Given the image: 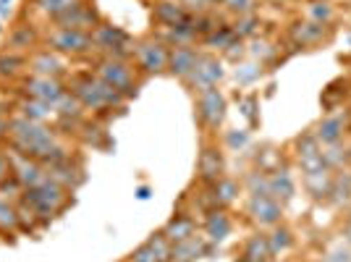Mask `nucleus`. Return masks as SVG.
<instances>
[{
    "label": "nucleus",
    "instance_id": "obj_50",
    "mask_svg": "<svg viewBox=\"0 0 351 262\" xmlns=\"http://www.w3.org/2000/svg\"><path fill=\"white\" fill-rule=\"evenodd\" d=\"M0 236H3V233H0Z\"/></svg>",
    "mask_w": 351,
    "mask_h": 262
},
{
    "label": "nucleus",
    "instance_id": "obj_13",
    "mask_svg": "<svg viewBox=\"0 0 351 262\" xmlns=\"http://www.w3.org/2000/svg\"><path fill=\"white\" fill-rule=\"evenodd\" d=\"M8 158H11V174L16 176V181L24 189H32V187L43 184L45 178H47V168H45L43 163L24 158V155H16V152H8Z\"/></svg>",
    "mask_w": 351,
    "mask_h": 262
},
{
    "label": "nucleus",
    "instance_id": "obj_9",
    "mask_svg": "<svg viewBox=\"0 0 351 262\" xmlns=\"http://www.w3.org/2000/svg\"><path fill=\"white\" fill-rule=\"evenodd\" d=\"M247 215L254 226H278L280 218H283V204L270 197V194H249V202H247Z\"/></svg>",
    "mask_w": 351,
    "mask_h": 262
},
{
    "label": "nucleus",
    "instance_id": "obj_29",
    "mask_svg": "<svg viewBox=\"0 0 351 262\" xmlns=\"http://www.w3.org/2000/svg\"><path fill=\"white\" fill-rule=\"evenodd\" d=\"M19 116L21 118H29V121H37V123H47V118L56 116V108L53 105H47V102H40V100H21L19 105Z\"/></svg>",
    "mask_w": 351,
    "mask_h": 262
},
{
    "label": "nucleus",
    "instance_id": "obj_43",
    "mask_svg": "<svg viewBox=\"0 0 351 262\" xmlns=\"http://www.w3.org/2000/svg\"><path fill=\"white\" fill-rule=\"evenodd\" d=\"M249 194H270L267 191V176L263 174L249 176Z\"/></svg>",
    "mask_w": 351,
    "mask_h": 262
},
{
    "label": "nucleus",
    "instance_id": "obj_49",
    "mask_svg": "<svg viewBox=\"0 0 351 262\" xmlns=\"http://www.w3.org/2000/svg\"><path fill=\"white\" fill-rule=\"evenodd\" d=\"M273 3H286V0H273Z\"/></svg>",
    "mask_w": 351,
    "mask_h": 262
},
{
    "label": "nucleus",
    "instance_id": "obj_18",
    "mask_svg": "<svg viewBox=\"0 0 351 262\" xmlns=\"http://www.w3.org/2000/svg\"><path fill=\"white\" fill-rule=\"evenodd\" d=\"M202 228H205V239L210 244H220V241H226V239L231 236L234 223H231V215H228L223 207H213V210L207 213Z\"/></svg>",
    "mask_w": 351,
    "mask_h": 262
},
{
    "label": "nucleus",
    "instance_id": "obj_35",
    "mask_svg": "<svg viewBox=\"0 0 351 262\" xmlns=\"http://www.w3.org/2000/svg\"><path fill=\"white\" fill-rule=\"evenodd\" d=\"M257 27H260V16L247 14V16H236L231 32H234L239 40H244V37H254V34H257Z\"/></svg>",
    "mask_w": 351,
    "mask_h": 262
},
{
    "label": "nucleus",
    "instance_id": "obj_3",
    "mask_svg": "<svg viewBox=\"0 0 351 262\" xmlns=\"http://www.w3.org/2000/svg\"><path fill=\"white\" fill-rule=\"evenodd\" d=\"M69 200H71L69 189L60 187L58 181H53L50 176L45 178L43 184H37L32 189H24V194H21V202L27 204L32 213L37 215V220H43V223H50L56 215H60L66 210Z\"/></svg>",
    "mask_w": 351,
    "mask_h": 262
},
{
    "label": "nucleus",
    "instance_id": "obj_25",
    "mask_svg": "<svg viewBox=\"0 0 351 262\" xmlns=\"http://www.w3.org/2000/svg\"><path fill=\"white\" fill-rule=\"evenodd\" d=\"M304 187L315 200H328L333 191V174L330 168H320L315 174H304Z\"/></svg>",
    "mask_w": 351,
    "mask_h": 262
},
{
    "label": "nucleus",
    "instance_id": "obj_37",
    "mask_svg": "<svg viewBox=\"0 0 351 262\" xmlns=\"http://www.w3.org/2000/svg\"><path fill=\"white\" fill-rule=\"evenodd\" d=\"M149 244H152V249L158 252V257H160V262H171V249H173V244L162 236V231H158V233H152L149 239H147Z\"/></svg>",
    "mask_w": 351,
    "mask_h": 262
},
{
    "label": "nucleus",
    "instance_id": "obj_26",
    "mask_svg": "<svg viewBox=\"0 0 351 262\" xmlns=\"http://www.w3.org/2000/svg\"><path fill=\"white\" fill-rule=\"evenodd\" d=\"M276 257L273 254V249H270V241H267V236L265 233H254L252 239H249L247 244H244V262H270Z\"/></svg>",
    "mask_w": 351,
    "mask_h": 262
},
{
    "label": "nucleus",
    "instance_id": "obj_27",
    "mask_svg": "<svg viewBox=\"0 0 351 262\" xmlns=\"http://www.w3.org/2000/svg\"><path fill=\"white\" fill-rule=\"evenodd\" d=\"M267 191L270 197H276L280 204L289 202L293 197V178L289 171H276L273 176H267Z\"/></svg>",
    "mask_w": 351,
    "mask_h": 262
},
{
    "label": "nucleus",
    "instance_id": "obj_8",
    "mask_svg": "<svg viewBox=\"0 0 351 262\" xmlns=\"http://www.w3.org/2000/svg\"><path fill=\"white\" fill-rule=\"evenodd\" d=\"M226 97L218 87H205L197 92V118L207 131H218L226 121Z\"/></svg>",
    "mask_w": 351,
    "mask_h": 262
},
{
    "label": "nucleus",
    "instance_id": "obj_7",
    "mask_svg": "<svg viewBox=\"0 0 351 262\" xmlns=\"http://www.w3.org/2000/svg\"><path fill=\"white\" fill-rule=\"evenodd\" d=\"M47 47L56 50L58 56H87L95 50V43H92V34L89 32H79V29H60V27H53L50 34H47Z\"/></svg>",
    "mask_w": 351,
    "mask_h": 262
},
{
    "label": "nucleus",
    "instance_id": "obj_24",
    "mask_svg": "<svg viewBox=\"0 0 351 262\" xmlns=\"http://www.w3.org/2000/svg\"><path fill=\"white\" fill-rule=\"evenodd\" d=\"M37 43H40V34H37L34 27H29V24H19V27H14L11 34H8V50H11V53H21V56H24V53L34 50Z\"/></svg>",
    "mask_w": 351,
    "mask_h": 262
},
{
    "label": "nucleus",
    "instance_id": "obj_12",
    "mask_svg": "<svg viewBox=\"0 0 351 262\" xmlns=\"http://www.w3.org/2000/svg\"><path fill=\"white\" fill-rule=\"evenodd\" d=\"M223 76H226L223 63H220L215 56L199 53V60H197V66H194L191 76L186 79V84H189L194 92H199V89H205V87H218V82L223 79Z\"/></svg>",
    "mask_w": 351,
    "mask_h": 262
},
{
    "label": "nucleus",
    "instance_id": "obj_31",
    "mask_svg": "<svg viewBox=\"0 0 351 262\" xmlns=\"http://www.w3.org/2000/svg\"><path fill=\"white\" fill-rule=\"evenodd\" d=\"M236 194H239V184H236L234 178H220L218 184H213V204L215 207H228V204H234Z\"/></svg>",
    "mask_w": 351,
    "mask_h": 262
},
{
    "label": "nucleus",
    "instance_id": "obj_33",
    "mask_svg": "<svg viewBox=\"0 0 351 262\" xmlns=\"http://www.w3.org/2000/svg\"><path fill=\"white\" fill-rule=\"evenodd\" d=\"M236 40H239V37L231 32V27H218L215 32H210L207 37H202V43H205L207 47H215V50H223V53H226Z\"/></svg>",
    "mask_w": 351,
    "mask_h": 262
},
{
    "label": "nucleus",
    "instance_id": "obj_51",
    "mask_svg": "<svg viewBox=\"0 0 351 262\" xmlns=\"http://www.w3.org/2000/svg\"><path fill=\"white\" fill-rule=\"evenodd\" d=\"M176 3H178V0H176Z\"/></svg>",
    "mask_w": 351,
    "mask_h": 262
},
{
    "label": "nucleus",
    "instance_id": "obj_21",
    "mask_svg": "<svg viewBox=\"0 0 351 262\" xmlns=\"http://www.w3.org/2000/svg\"><path fill=\"white\" fill-rule=\"evenodd\" d=\"M207 241L205 236H191V239H186V241H178V244H173V249H171V262H197L199 257H205L207 254Z\"/></svg>",
    "mask_w": 351,
    "mask_h": 262
},
{
    "label": "nucleus",
    "instance_id": "obj_45",
    "mask_svg": "<svg viewBox=\"0 0 351 262\" xmlns=\"http://www.w3.org/2000/svg\"><path fill=\"white\" fill-rule=\"evenodd\" d=\"M11 158L5 155V152H0V184L5 181V178H11Z\"/></svg>",
    "mask_w": 351,
    "mask_h": 262
},
{
    "label": "nucleus",
    "instance_id": "obj_6",
    "mask_svg": "<svg viewBox=\"0 0 351 262\" xmlns=\"http://www.w3.org/2000/svg\"><path fill=\"white\" fill-rule=\"evenodd\" d=\"M168 45L160 37H145L134 45V56L136 69L142 73H162L168 71Z\"/></svg>",
    "mask_w": 351,
    "mask_h": 262
},
{
    "label": "nucleus",
    "instance_id": "obj_47",
    "mask_svg": "<svg viewBox=\"0 0 351 262\" xmlns=\"http://www.w3.org/2000/svg\"><path fill=\"white\" fill-rule=\"evenodd\" d=\"M199 3H202V5H220L223 0H199Z\"/></svg>",
    "mask_w": 351,
    "mask_h": 262
},
{
    "label": "nucleus",
    "instance_id": "obj_36",
    "mask_svg": "<svg viewBox=\"0 0 351 262\" xmlns=\"http://www.w3.org/2000/svg\"><path fill=\"white\" fill-rule=\"evenodd\" d=\"M267 241H270L273 254H278V252H286V249L291 247L293 236H291V231H289L286 226H273V233L267 236Z\"/></svg>",
    "mask_w": 351,
    "mask_h": 262
},
{
    "label": "nucleus",
    "instance_id": "obj_2",
    "mask_svg": "<svg viewBox=\"0 0 351 262\" xmlns=\"http://www.w3.org/2000/svg\"><path fill=\"white\" fill-rule=\"evenodd\" d=\"M71 95L79 100V105L84 110H92V113H100V110H110V108H118L123 105L126 97L116 92L113 87H108L103 79H97L95 73H79L71 79Z\"/></svg>",
    "mask_w": 351,
    "mask_h": 262
},
{
    "label": "nucleus",
    "instance_id": "obj_5",
    "mask_svg": "<svg viewBox=\"0 0 351 262\" xmlns=\"http://www.w3.org/2000/svg\"><path fill=\"white\" fill-rule=\"evenodd\" d=\"M92 43H95V50H103L108 58H123V60L132 58L134 45H136L121 27L103 24V21L92 29Z\"/></svg>",
    "mask_w": 351,
    "mask_h": 262
},
{
    "label": "nucleus",
    "instance_id": "obj_48",
    "mask_svg": "<svg viewBox=\"0 0 351 262\" xmlns=\"http://www.w3.org/2000/svg\"><path fill=\"white\" fill-rule=\"evenodd\" d=\"M346 239H349V244H351V220L346 223Z\"/></svg>",
    "mask_w": 351,
    "mask_h": 262
},
{
    "label": "nucleus",
    "instance_id": "obj_22",
    "mask_svg": "<svg viewBox=\"0 0 351 262\" xmlns=\"http://www.w3.org/2000/svg\"><path fill=\"white\" fill-rule=\"evenodd\" d=\"M162 236H165L171 244L186 241V239H191V236H197V223H194L191 215L178 213V215H173V218L162 226Z\"/></svg>",
    "mask_w": 351,
    "mask_h": 262
},
{
    "label": "nucleus",
    "instance_id": "obj_23",
    "mask_svg": "<svg viewBox=\"0 0 351 262\" xmlns=\"http://www.w3.org/2000/svg\"><path fill=\"white\" fill-rule=\"evenodd\" d=\"M343 134H346V118L343 116H325L320 123H317V129H315L317 142L325 147L338 145V142L343 139Z\"/></svg>",
    "mask_w": 351,
    "mask_h": 262
},
{
    "label": "nucleus",
    "instance_id": "obj_14",
    "mask_svg": "<svg viewBox=\"0 0 351 262\" xmlns=\"http://www.w3.org/2000/svg\"><path fill=\"white\" fill-rule=\"evenodd\" d=\"M296 160L302 165V174H315L320 168H328L322 160V147L315 134H304L296 139Z\"/></svg>",
    "mask_w": 351,
    "mask_h": 262
},
{
    "label": "nucleus",
    "instance_id": "obj_10",
    "mask_svg": "<svg viewBox=\"0 0 351 262\" xmlns=\"http://www.w3.org/2000/svg\"><path fill=\"white\" fill-rule=\"evenodd\" d=\"M24 95L29 97V100H40V102H47V105H58V100L69 92L66 84L56 79V76H34L32 73L29 79H24Z\"/></svg>",
    "mask_w": 351,
    "mask_h": 262
},
{
    "label": "nucleus",
    "instance_id": "obj_44",
    "mask_svg": "<svg viewBox=\"0 0 351 262\" xmlns=\"http://www.w3.org/2000/svg\"><path fill=\"white\" fill-rule=\"evenodd\" d=\"M226 142H228V147L231 150H241V147H247L249 142V134L247 131H228V136H226Z\"/></svg>",
    "mask_w": 351,
    "mask_h": 262
},
{
    "label": "nucleus",
    "instance_id": "obj_17",
    "mask_svg": "<svg viewBox=\"0 0 351 262\" xmlns=\"http://www.w3.org/2000/svg\"><path fill=\"white\" fill-rule=\"evenodd\" d=\"M47 176H50L53 181H58L60 187H66L69 191H73L84 181V168H82V165H73L71 155H66L63 160L47 165Z\"/></svg>",
    "mask_w": 351,
    "mask_h": 262
},
{
    "label": "nucleus",
    "instance_id": "obj_19",
    "mask_svg": "<svg viewBox=\"0 0 351 262\" xmlns=\"http://www.w3.org/2000/svg\"><path fill=\"white\" fill-rule=\"evenodd\" d=\"M152 19H155V24H160L162 29H173V27H178V24L189 21L191 16L186 14V8H184L181 3L160 0V3L152 5Z\"/></svg>",
    "mask_w": 351,
    "mask_h": 262
},
{
    "label": "nucleus",
    "instance_id": "obj_4",
    "mask_svg": "<svg viewBox=\"0 0 351 262\" xmlns=\"http://www.w3.org/2000/svg\"><path fill=\"white\" fill-rule=\"evenodd\" d=\"M95 76L103 79L108 87H113L116 92H121L126 100L136 95L139 89V79H136V71L129 60L123 58H100L97 66H95Z\"/></svg>",
    "mask_w": 351,
    "mask_h": 262
},
{
    "label": "nucleus",
    "instance_id": "obj_34",
    "mask_svg": "<svg viewBox=\"0 0 351 262\" xmlns=\"http://www.w3.org/2000/svg\"><path fill=\"white\" fill-rule=\"evenodd\" d=\"M24 66H29V58L21 53H3L0 56V76H16Z\"/></svg>",
    "mask_w": 351,
    "mask_h": 262
},
{
    "label": "nucleus",
    "instance_id": "obj_1",
    "mask_svg": "<svg viewBox=\"0 0 351 262\" xmlns=\"http://www.w3.org/2000/svg\"><path fill=\"white\" fill-rule=\"evenodd\" d=\"M8 145H11V152L43 163L45 168L53 165V163L63 160V158L69 155L66 147L58 142V134L50 129V126L37 123V121H29V118H21V116L11 118Z\"/></svg>",
    "mask_w": 351,
    "mask_h": 262
},
{
    "label": "nucleus",
    "instance_id": "obj_28",
    "mask_svg": "<svg viewBox=\"0 0 351 262\" xmlns=\"http://www.w3.org/2000/svg\"><path fill=\"white\" fill-rule=\"evenodd\" d=\"M325 24H317V21H296L291 27V37L296 45H317L325 37Z\"/></svg>",
    "mask_w": 351,
    "mask_h": 262
},
{
    "label": "nucleus",
    "instance_id": "obj_41",
    "mask_svg": "<svg viewBox=\"0 0 351 262\" xmlns=\"http://www.w3.org/2000/svg\"><path fill=\"white\" fill-rule=\"evenodd\" d=\"M249 53H252L254 58L260 60V63H263V60H267V58H273V56H276V50H273L270 45L265 43V40H254V43H252V50H249Z\"/></svg>",
    "mask_w": 351,
    "mask_h": 262
},
{
    "label": "nucleus",
    "instance_id": "obj_16",
    "mask_svg": "<svg viewBox=\"0 0 351 262\" xmlns=\"http://www.w3.org/2000/svg\"><path fill=\"white\" fill-rule=\"evenodd\" d=\"M223 171H226V163H223V152H220L218 147L207 145L202 147V152H199V160H197V176H199V181H205V184H218L220 178H223Z\"/></svg>",
    "mask_w": 351,
    "mask_h": 262
},
{
    "label": "nucleus",
    "instance_id": "obj_40",
    "mask_svg": "<svg viewBox=\"0 0 351 262\" xmlns=\"http://www.w3.org/2000/svg\"><path fill=\"white\" fill-rule=\"evenodd\" d=\"M309 16H312V21H317V24H328V21L333 19V8H330L328 3H315V5L309 8Z\"/></svg>",
    "mask_w": 351,
    "mask_h": 262
},
{
    "label": "nucleus",
    "instance_id": "obj_39",
    "mask_svg": "<svg viewBox=\"0 0 351 262\" xmlns=\"http://www.w3.org/2000/svg\"><path fill=\"white\" fill-rule=\"evenodd\" d=\"M129 262H160V257H158V252L152 249V244L145 241V244H139V247L129 254Z\"/></svg>",
    "mask_w": 351,
    "mask_h": 262
},
{
    "label": "nucleus",
    "instance_id": "obj_30",
    "mask_svg": "<svg viewBox=\"0 0 351 262\" xmlns=\"http://www.w3.org/2000/svg\"><path fill=\"white\" fill-rule=\"evenodd\" d=\"M21 228L19 204L11 202L5 194H0V233H16Z\"/></svg>",
    "mask_w": 351,
    "mask_h": 262
},
{
    "label": "nucleus",
    "instance_id": "obj_32",
    "mask_svg": "<svg viewBox=\"0 0 351 262\" xmlns=\"http://www.w3.org/2000/svg\"><path fill=\"white\" fill-rule=\"evenodd\" d=\"M79 0H34V8L40 11V14H45L47 19H58V16H63L66 11H71L73 5H76Z\"/></svg>",
    "mask_w": 351,
    "mask_h": 262
},
{
    "label": "nucleus",
    "instance_id": "obj_15",
    "mask_svg": "<svg viewBox=\"0 0 351 262\" xmlns=\"http://www.w3.org/2000/svg\"><path fill=\"white\" fill-rule=\"evenodd\" d=\"M199 60V50L194 45H178L168 50V73H173L176 79H189L194 66Z\"/></svg>",
    "mask_w": 351,
    "mask_h": 262
},
{
    "label": "nucleus",
    "instance_id": "obj_42",
    "mask_svg": "<svg viewBox=\"0 0 351 262\" xmlns=\"http://www.w3.org/2000/svg\"><path fill=\"white\" fill-rule=\"evenodd\" d=\"M260 76V66L257 63H249V66H241V69H236V79L241 82V84H249V82H254Z\"/></svg>",
    "mask_w": 351,
    "mask_h": 262
},
{
    "label": "nucleus",
    "instance_id": "obj_11",
    "mask_svg": "<svg viewBox=\"0 0 351 262\" xmlns=\"http://www.w3.org/2000/svg\"><path fill=\"white\" fill-rule=\"evenodd\" d=\"M97 24H100V14H97L95 3H84V0H79L71 11H66L56 19V27H60V29H79L89 32V34Z\"/></svg>",
    "mask_w": 351,
    "mask_h": 262
},
{
    "label": "nucleus",
    "instance_id": "obj_46",
    "mask_svg": "<svg viewBox=\"0 0 351 262\" xmlns=\"http://www.w3.org/2000/svg\"><path fill=\"white\" fill-rule=\"evenodd\" d=\"M8 134H11V118L0 113V142H3V139H8Z\"/></svg>",
    "mask_w": 351,
    "mask_h": 262
},
{
    "label": "nucleus",
    "instance_id": "obj_20",
    "mask_svg": "<svg viewBox=\"0 0 351 262\" xmlns=\"http://www.w3.org/2000/svg\"><path fill=\"white\" fill-rule=\"evenodd\" d=\"M29 71L34 76H56V79H60V73L66 71V66H63V58L56 50L45 47V50H37L29 58Z\"/></svg>",
    "mask_w": 351,
    "mask_h": 262
},
{
    "label": "nucleus",
    "instance_id": "obj_38",
    "mask_svg": "<svg viewBox=\"0 0 351 262\" xmlns=\"http://www.w3.org/2000/svg\"><path fill=\"white\" fill-rule=\"evenodd\" d=\"M220 5H223L228 14H234V16L254 14V0H223Z\"/></svg>",
    "mask_w": 351,
    "mask_h": 262
}]
</instances>
